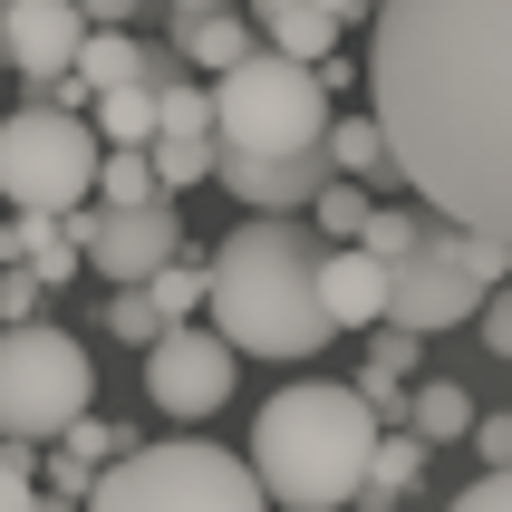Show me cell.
<instances>
[{"label":"cell","instance_id":"7402d4cb","mask_svg":"<svg viewBox=\"0 0 512 512\" xmlns=\"http://www.w3.org/2000/svg\"><path fill=\"white\" fill-rule=\"evenodd\" d=\"M261 39H271V49H290V58H310V68H319V58L339 49V10H319V0H290L281 20H261Z\"/></svg>","mask_w":512,"mask_h":512},{"label":"cell","instance_id":"9a60e30c","mask_svg":"<svg viewBox=\"0 0 512 512\" xmlns=\"http://www.w3.org/2000/svg\"><path fill=\"white\" fill-rule=\"evenodd\" d=\"M426 435L416 426H377V455H368V484H358V503H406V493L426 484Z\"/></svg>","mask_w":512,"mask_h":512},{"label":"cell","instance_id":"603a6c76","mask_svg":"<svg viewBox=\"0 0 512 512\" xmlns=\"http://www.w3.org/2000/svg\"><path fill=\"white\" fill-rule=\"evenodd\" d=\"M145 290H155V310H165V319H194V310H203V290H213V252H194V242H184V252H174Z\"/></svg>","mask_w":512,"mask_h":512},{"label":"cell","instance_id":"cb8c5ba5","mask_svg":"<svg viewBox=\"0 0 512 512\" xmlns=\"http://www.w3.org/2000/svg\"><path fill=\"white\" fill-rule=\"evenodd\" d=\"M97 194L107 203H155L165 184H155V155L145 145H97Z\"/></svg>","mask_w":512,"mask_h":512},{"label":"cell","instance_id":"277c9868","mask_svg":"<svg viewBox=\"0 0 512 512\" xmlns=\"http://www.w3.org/2000/svg\"><path fill=\"white\" fill-rule=\"evenodd\" d=\"M329 78L290 49H242L213 78V136L223 145H261V155H290V145H329Z\"/></svg>","mask_w":512,"mask_h":512},{"label":"cell","instance_id":"ffe728a7","mask_svg":"<svg viewBox=\"0 0 512 512\" xmlns=\"http://www.w3.org/2000/svg\"><path fill=\"white\" fill-rule=\"evenodd\" d=\"M368 213H377V184H358V174H329V184L310 194L319 242H358V232H368Z\"/></svg>","mask_w":512,"mask_h":512},{"label":"cell","instance_id":"f546056e","mask_svg":"<svg viewBox=\"0 0 512 512\" xmlns=\"http://www.w3.org/2000/svg\"><path fill=\"white\" fill-rule=\"evenodd\" d=\"M464 445H474L484 464H512V406H493V416L474 406V435H464Z\"/></svg>","mask_w":512,"mask_h":512},{"label":"cell","instance_id":"44dd1931","mask_svg":"<svg viewBox=\"0 0 512 512\" xmlns=\"http://www.w3.org/2000/svg\"><path fill=\"white\" fill-rule=\"evenodd\" d=\"M435 232H445V213H435V203H416V213H406V203H377L358 242H368V252L387 261V271H397V261L416 252V242H435Z\"/></svg>","mask_w":512,"mask_h":512},{"label":"cell","instance_id":"7c38bea8","mask_svg":"<svg viewBox=\"0 0 512 512\" xmlns=\"http://www.w3.org/2000/svg\"><path fill=\"white\" fill-rule=\"evenodd\" d=\"M87 10L78 0H0V68L20 87H49L58 68H78Z\"/></svg>","mask_w":512,"mask_h":512},{"label":"cell","instance_id":"7a4b0ae2","mask_svg":"<svg viewBox=\"0 0 512 512\" xmlns=\"http://www.w3.org/2000/svg\"><path fill=\"white\" fill-rule=\"evenodd\" d=\"M203 310L242 358H319L339 339V319L319 300V223L300 213H252L213 252V290Z\"/></svg>","mask_w":512,"mask_h":512},{"label":"cell","instance_id":"ac0fdd59","mask_svg":"<svg viewBox=\"0 0 512 512\" xmlns=\"http://www.w3.org/2000/svg\"><path fill=\"white\" fill-rule=\"evenodd\" d=\"M87 126H97V145H155V87H145V78H116V87H97Z\"/></svg>","mask_w":512,"mask_h":512},{"label":"cell","instance_id":"1f68e13d","mask_svg":"<svg viewBox=\"0 0 512 512\" xmlns=\"http://www.w3.org/2000/svg\"><path fill=\"white\" fill-rule=\"evenodd\" d=\"M368 368H397V377H416V329L377 319V348H368Z\"/></svg>","mask_w":512,"mask_h":512},{"label":"cell","instance_id":"6da1fadb","mask_svg":"<svg viewBox=\"0 0 512 512\" xmlns=\"http://www.w3.org/2000/svg\"><path fill=\"white\" fill-rule=\"evenodd\" d=\"M368 29V116L397 184L512 242V0H377Z\"/></svg>","mask_w":512,"mask_h":512},{"label":"cell","instance_id":"8d00e7d4","mask_svg":"<svg viewBox=\"0 0 512 512\" xmlns=\"http://www.w3.org/2000/svg\"><path fill=\"white\" fill-rule=\"evenodd\" d=\"M0 319H10V310H0Z\"/></svg>","mask_w":512,"mask_h":512},{"label":"cell","instance_id":"d6986e66","mask_svg":"<svg viewBox=\"0 0 512 512\" xmlns=\"http://www.w3.org/2000/svg\"><path fill=\"white\" fill-rule=\"evenodd\" d=\"M406 426L426 435V445H464V435H474V387L426 377V387H416V406H406Z\"/></svg>","mask_w":512,"mask_h":512},{"label":"cell","instance_id":"836d02e7","mask_svg":"<svg viewBox=\"0 0 512 512\" xmlns=\"http://www.w3.org/2000/svg\"><path fill=\"white\" fill-rule=\"evenodd\" d=\"M78 10H87V20H136L145 0H78Z\"/></svg>","mask_w":512,"mask_h":512},{"label":"cell","instance_id":"5b68a950","mask_svg":"<svg viewBox=\"0 0 512 512\" xmlns=\"http://www.w3.org/2000/svg\"><path fill=\"white\" fill-rule=\"evenodd\" d=\"M97 503L107 512H155V503H203V512H261V464L223 455L203 435H165V445H126L116 464H97Z\"/></svg>","mask_w":512,"mask_h":512},{"label":"cell","instance_id":"2e32d148","mask_svg":"<svg viewBox=\"0 0 512 512\" xmlns=\"http://www.w3.org/2000/svg\"><path fill=\"white\" fill-rule=\"evenodd\" d=\"M155 184L165 194H194V184H213V155H223V136L213 126H155Z\"/></svg>","mask_w":512,"mask_h":512},{"label":"cell","instance_id":"e575fe53","mask_svg":"<svg viewBox=\"0 0 512 512\" xmlns=\"http://www.w3.org/2000/svg\"><path fill=\"white\" fill-rule=\"evenodd\" d=\"M319 10H339V29H348V20H368L377 0H319Z\"/></svg>","mask_w":512,"mask_h":512},{"label":"cell","instance_id":"8992f818","mask_svg":"<svg viewBox=\"0 0 512 512\" xmlns=\"http://www.w3.org/2000/svg\"><path fill=\"white\" fill-rule=\"evenodd\" d=\"M87 397L97 368L58 319H0V445H49Z\"/></svg>","mask_w":512,"mask_h":512},{"label":"cell","instance_id":"5bb4252c","mask_svg":"<svg viewBox=\"0 0 512 512\" xmlns=\"http://www.w3.org/2000/svg\"><path fill=\"white\" fill-rule=\"evenodd\" d=\"M174 49H184V68H194V78H223L232 58L252 49V20H242V10H184V20H174Z\"/></svg>","mask_w":512,"mask_h":512},{"label":"cell","instance_id":"d590c367","mask_svg":"<svg viewBox=\"0 0 512 512\" xmlns=\"http://www.w3.org/2000/svg\"><path fill=\"white\" fill-rule=\"evenodd\" d=\"M165 10H174V20H184V10H223V0H165Z\"/></svg>","mask_w":512,"mask_h":512},{"label":"cell","instance_id":"52a82bcc","mask_svg":"<svg viewBox=\"0 0 512 512\" xmlns=\"http://www.w3.org/2000/svg\"><path fill=\"white\" fill-rule=\"evenodd\" d=\"M0 194L29 213H78L97 194V126L78 107H49V97L0 116Z\"/></svg>","mask_w":512,"mask_h":512},{"label":"cell","instance_id":"ba28073f","mask_svg":"<svg viewBox=\"0 0 512 512\" xmlns=\"http://www.w3.org/2000/svg\"><path fill=\"white\" fill-rule=\"evenodd\" d=\"M68 232H78V252H87L97 281H155V271L184 252V213H174V194H155V203H78Z\"/></svg>","mask_w":512,"mask_h":512},{"label":"cell","instance_id":"3957f363","mask_svg":"<svg viewBox=\"0 0 512 512\" xmlns=\"http://www.w3.org/2000/svg\"><path fill=\"white\" fill-rule=\"evenodd\" d=\"M242 455L261 464V493L271 503H300V512L358 503L368 455H377V406L358 387H339V377H290V387L261 397Z\"/></svg>","mask_w":512,"mask_h":512},{"label":"cell","instance_id":"9c48e42d","mask_svg":"<svg viewBox=\"0 0 512 512\" xmlns=\"http://www.w3.org/2000/svg\"><path fill=\"white\" fill-rule=\"evenodd\" d=\"M232 377H242V348L223 329H194V319H165L155 348H145V397L165 406V416H223L232 406Z\"/></svg>","mask_w":512,"mask_h":512},{"label":"cell","instance_id":"4dcf8cb0","mask_svg":"<svg viewBox=\"0 0 512 512\" xmlns=\"http://www.w3.org/2000/svg\"><path fill=\"white\" fill-rule=\"evenodd\" d=\"M474 319H484V348H493V358H512V281H493Z\"/></svg>","mask_w":512,"mask_h":512},{"label":"cell","instance_id":"8fae6325","mask_svg":"<svg viewBox=\"0 0 512 512\" xmlns=\"http://www.w3.org/2000/svg\"><path fill=\"white\" fill-rule=\"evenodd\" d=\"M329 145H290V155H261V145H223L213 155V184L252 213H310V194L329 184Z\"/></svg>","mask_w":512,"mask_h":512},{"label":"cell","instance_id":"484cf974","mask_svg":"<svg viewBox=\"0 0 512 512\" xmlns=\"http://www.w3.org/2000/svg\"><path fill=\"white\" fill-rule=\"evenodd\" d=\"M107 329H116L126 348H155V329H165L155 290H145V281H116V300H107Z\"/></svg>","mask_w":512,"mask_h":512},{"label":"cell","instance_id":"d6a6232c","mask_svg":"<svg viewBox=\"0 0 512 512\" xmlns=\"http://www.w3.org/2000/svg\"><path fill=\"white\" fill-rule=\"evenodd\" d=\"M464 512H512V464H484V474L464 484Z\"/></svg>","mask_w":512,"mask_h":512},{"label":"cell","instance_id":"4fadbf2b","mask_svg":"<svg viewBox=\"0 0 512 512\" xmlns=\"http://www.w3.org/2000/svg\"><path fill=\"white\" fill-rule=\"evenodd\" d=\"M319 300H329L339 329L387 319V261H377L368 242H319Z\"/></svg>","mask_w":512,"mask_h":512},{"label":"cell","instance_id":"d4e9b609","mask_svg":"<svg viewBox=\"0 0 512 512\" xmlns=\"http://www.w3.org/2000/svg\"><path fill=\"white\" fill-rule=\"evenodd\" d=\"M49 445H68L78 464H116L126 445H136V426H116V416H87V406H78V416H68V426H58Z\"/></svg>","mask_w":512,"mask_h":512},{"label":"cell","instance_id":"f1b7e54d","mask_svg":"<svg viewBox=\"0 0 512 512\" xmlns=\"http://www.w3.org/2000/svg\"><path fill=\"white\" fill-rule=\"evenodd\" d=\"M10 503H39V464H29V445H0V512Z\"/></svg>","mask_w":512,"mask_h":512},{"label":"cell","instance_id":"4316f807","mask_svg":"<svg viewBox=\"0 0 512 512\" xmlns=\"http://www.w3.org/2000/svg\"><path fill=\"white\" fill-rule=\"evenodd\" d=\"M39 493H49V503H97V464H78L68 445H49V464H39Z\"/></svg>","mask_w":512,"mask_h":512},{"label":"cell","instance_id":"83f0119b","mask_svg":"<svg viewBox=\"0 0 512 512\" xmlns=\"http://www.w3.org/2000/svg\"><path fill=\"white\" fill-rule=\"evenodd\" d=\"M358 397L377 406V426H406V406H416V387H406L397 368H368V377H358Z\"/></svg>","mask_w":512,"mask_h":512},{"label":"cell","instance_id":"30bf717a","mask_svg":"<svg viewBox=\"0 0 512 512\" xmlns=\"http://www.w3.org/2000/svg\"><path fill=\"white\" fill-rule=\"evenodd\" d=\"M484 271L455 252V223L435 232V242H416V252L387 271V319L397 329H416V339H435V329H464V319L484 310Z\"/></svg>","mask_w":512,"mask_h":512},{"label":"cell","instance_id":"e0dca14e","mask_svg":"<svg viewBox=\"0 0 512 512\" xmlns=\"http://www.w3.org/2000/svg\"><path fill=\"white\" fill-rule=\"evenodd\" d=\"M329 165L377 184V194L397 184V155H387V126H377V116H329Z\"/></svg>","mask_w":512,"mask_h":512}]
</instances>
